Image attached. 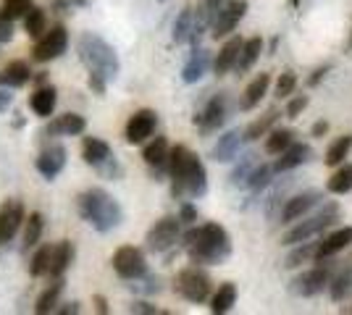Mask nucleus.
I'll return each instance as SVG.
<instances>
[{
    "instance_id": "nucleus-1",
    "label": "nucleus",
    "mask_w": 352,
    "mask_h": 315,
    "mask_svg": "<svg viewBox=\"0 0 352 315\" xmlns=\"http://www.w3.org/2000/svg\"><path fill=\"white\" fill-rule=\"evenodd\" d=\"M182 244L192 257V263L197 266H219L232 255V237L219 224L192 226L190 231H184Z\"/></svg>"
},
{
    "instance_id": "nucleus-2",
    "label": "nucleus",
    "mask_w": 352,
    "mask_h": 315,
    "mask_svg": "<svg viewBox=\"0 0 352 315\" xmlns=\"http://www.w3.org/2000/svg\"><path fill=\"white\" fill-rule=\"evenodd\" d=\"M171 195L174 197H203L208 192V171L203 161L184 145H174L168 152Z\"/></svg>"
},
{
    "instance_id": "nucleus-3",
    "label": "nucleus",
    "mask_w": 352,
    "mask_h": 315,
    "mask_svg": "<svg viewBox=\"0 0 352 315\" xmlns=\"http://www.w3.org/2000/svg\"><path fill=\"white\" fill-rule=\"evenodd\" d=\"M76 208H79V215L100 234L113 231L124 221V210L118 205V200L113 195H108L105 189H100V187L85 189L82 195L76 197Z\"/></svg>"
},
{
    "instance_id": "nucleus-4",
    "label": "nucleus",
    "mask_w": 352,
    "mask_h": 315,
    "mask_svg": "<svg viewBox=\"0 0 352 315\" xmlns=\"http://www.w3.org/2000/svg\"><path fill=\"white\" fill-rule=\"evenodd\" d=\"M76 53H79L82 63L87 66L89 74H100L111 82V79H116L118 71H121V60H118L116 47L111 45V43H105L103 37L95 34V32H85V34L79 37Z\"/></svg>"
},
{
    "instance_id": "nucleus-5",
    "label": "nucleus",
    "mask_w": 352,
    "mask_h": 315,
    "mask_svg": "<svg viewBox=\"0 0 352 315\" xmlns=\"http://www.w3.org/2000/svg\"><path fill=\"white\" fill-rule=\"evenodd\" d=\"M337 218H339V205L337 202H329V205H323L316 215H310L302 224H297L294 229H289V231L281 237V244H289V247H292V244L313 240L316 234H321L323 229H329Z\"/></svg>"
},
{
    "instance_id": "nucleus-6",
    "label": "nucleus",
    "mask_w": 352,
    "mask_h": 315,
    "mask_svg": "<svg viewBox=\"0 0 352 315\" xmlns=\"http://www.w3.org/2000/svg\"><path fill=\"white\" fill-rule=\"evenodd\" d=\"M174 289L187 302H195V305H200V302H206L208 297H210V292H213V281H210V276H208L203 268H197V266H190V268L179 270Z\"/></svg>"
},
{
    "instance_id": "nucleus-7",
    "label": "nucleus",
    "mask_w": 352,
    "mask_h": 315,
    "mask_svg": "<svg viewBox=\"0 0 352 315\" xmlns=\"http://www.w3.org/2000/svg\"><path fill=\"white\" fill-rule=\"evenodd\" d=\"M111 263H113V270H116L124 281L145 279V273H147L145 253H142L140 247H132V244L118 247L116 253H113V257H111Z\"/></svg>"
},
{
    "instance_id": "nucleus-8",
    "label": "nucleus",
    "mask_w": 352,
    "mask_h": 315,
    "mask_svg": "<svg viewBox=\"0 0 352 315\" xmlns=\"http://www.w3.org/2000/svg\"><path fill=\"white\" fill-rule=\"evenodd\" d=\"M182 237V221H179V215H163L161 221H155V224L150 226V231H147V250H153V253H166V250H171L176 242Z\"/></svg>"
},
{
    "instance_id": "nucleus-9",
    "label": "nucleus",
    "mask_w": 352,
    "mask_h": 315,
    "mask_svg": "<svg viewBox=\"0 0 352 315\" xmlns=\"http://www.w3.org/2000/svg\"><path fill=\"white\" fill-rule=\"evenodd\" d=\"M66 47H69V32L63 24H56L45 32L43 37H37V45L32 50V56L37 63H47V60L60 58L66 53Z\"/></svg>"
},
{
    "instance_id": "nucleus-10",
    "label": "nucleus",
    "mask_w": 352,
    "mask_h": 315,
    "mask_svg": "<svg viewBox=\"0 0 352 315\" xmlns=\"http://www.w3.org/2000/svg\"><path fill=\"white\" fill-rule=\"evenodd\" d=\"M226 116H229V97H226V92H216L206 103V108L195 116V126H200L203 135H210L223 126Z\"/></svg>"
},
{
    "instance_id": "nucleus-11",
    "label": "nucleus",
    "mask_w": 352,
    "mask_h": 315,
    "mask_svg": "<svg viewBox=\"0 0 352 315\" xmlns=\"http://www.w3.org/2000/svg\"><path fill=\"white\" fill-rule=\"evenodd\" d=\"M155 129H158V113L150 110V108H140L126 121L124 137H126L129 145H142L145 139H150V137L155 135Z\"/></svg>"
},
{
    "instance_id": "nucleus-12",
    "label": "nucleus",
    "mask_w": 352,
    "mask_h": 315,
    "mask_svg": "<svg viewBox=\"0 0 352 315\" xmlns=\"http://www.w3.org/2000/svg\"><path fill=\"white\" fill-rule=\"evenodd\" d=\"M245 14H248V0H226V5L219 11L216 21H213V27H210L213 40L229 37V34L239 27V21L245 19Z\"/></svg>"
},
{
    "instance_id": "nucleus-13",
    "label": "nucleus",
    "mask_w": 352,
    "mask_h": 315,
    "mask_svg": "<svg viewBox=\"0 0 352 315\" xmlns=\"http://www.w3.org/2000/svg\"><path fill=\"white\" fill-rule=\"evenodd\" d=\"M331 279H334L331 270L318 266V268H310L305 273H300L292 281V292H297L300 297H316V294H321L323 289H329Z\"/></svg>"
},
{
    "instance_id": "nucleus-14",
    "label": "nucleus",
    "mask_w": 352,
    "mask_h": 315,
    "mask_svg": "<svg viewBox=\"0 0 352 315\" xmlns=\"http://www.w3.org/2000/svg\"><path fill=\"white\" fill-rule=\"evenodd\" d=\"M27 221L24 205L19 200H6L0 205V244L11 242L16 237V231L21 229V224Z\"/></svg>"
},
{
    "instance_id": "nucleus-15",
    "label": "nucleus",
    "mask_w": 352,
    "mask_h": 315,
    "mask_svg": "<svg viewBox=\"0 0 352 315\" xmlns=\"http://www.w3.org/2000/svg\"><path fill=\"white\" fill-rule=\"evenodd\" d=\"M321 202V192H316V189H310V192H300V195L289 197L287 202H284V208H281V224H294L297 218H302V215H308V210H313L316 205Z\"/></svg>"
},
{
    "instance_id": "nucleus-16",
    "label": "nucleus",
    "mask_w": 352,
    "mask_h": 315,
    "mask_svg": "<svg viewBox=\"0 0 352 315\" xmlns=\"http://www.w3.org/2000/svg\"><path fill=\"white\" fill-rule=\"evenodd\" d=\"M66 155H69V152H66L63 145H50V148H45V150L37 155V161H34L40 176L47 181L56 179L60 171L66 168Z\"/></svg>"
},
{
    "instance_id": "nucleus-17",
    "label": "nucleus",
    "mask_w": 352,
    "mask_h": 315,
    "mask_svg": "<svg viewBox=\"0 0 352 315\" xmlns=\"http://www.w3.org/2000/svg\"><path fill=\"white\" fill-rule=\"evenodd\" d=\"M242 45H245V40L234 34V37H229L221 50L216 53V58H213V74L216 76H223L229 74V71H234L236 69V60H239V53H242Z\"/></svg>"
},
{
    "instance_id": "nucleus-18",
    "label": "nucleus",
    "mask_w": 352,
    "mask_h": 315,
    "mask_svg": "<svg viewBox=\"0 0 352 315\" xmlns=\"http://www.w3.org/2000/svg\"><path fill=\"white\" fill-rule=\"evenodd\" d=\"M226 5V0H200L195 8V34H192V45L197 47V40L203 37V32H208L213 27L219 11Z\"/></svg>"
},
{
    "instance_id": "nucleus-19",
    "label": "nucleus",
    "mask_w": 352,
    "mask_h": 315,
    "mask_svg": "<svg viewBox=\"0 0 352 315\" xmlns=\"http://www.w3.org/2000/svg\"><path fill=\"white\" fill-rule=\"evenodd\" d=\"M352 244V226H342L337 231H331L329 237H323L318 242V250H316V260L323 263V260H329V257H334L337 253L342 250H347Z\"/></svg>"
},
{
    "instance_id": "nucleus-20",
    "label": "nucleus",
    "mask_w": 352,
    "mask_h": 315,
    "mask_svg": "<svg viewBox=\"0 0 352 315\" xmlns=\"http://www.w3.org/2000/svg\"><path fill=\"white\" fill-rule=\"evenodd\" d=\"M87 129V121L79 113H63V116H56L45 126V135L50 137H76Z\"/></svg>"
},
{
    "instance_id": "nucleus-21",
    "label": "nucleus",
    "mask_w": 352,
    "mask_h": 315,
    "mask_svg": "<svg viewBox=\"0 0 352 315\" xmlns=\"http://www.w3.org/2000/svg\"><path fill=\"white\" fill-rule=\"evenodd\" d=\"M210 66H213L210 53H208L206 47H195L190 60H187V63H184V69H182V79H184L187 84H195V82H200V79L208 74V69H210Z\"/></svg>"
},
{
    "instance_id": "nucleus-22",
    "label": "nucleus",
    "mask_w": 352,
    "mask_h": 315,
    "mask_svg": "<svg viewBox=\"0 0 352 315\" xmlns=\"http://www.w3.org/2000/svg\"><path fill=\"white\" fill-rule=\"evenodd\" d=\"M82 158H85V163L92 165V168H100V165H105L113 158V150H111V145H108L105 139L85 137V142H82Z\"/></svg>"
},
{
    "instance_id": "nucleus-23",
    "label": "nucleus",
    "mask_w": 352,
    "mask_h": 315,
    "mask_svg": "<svg viewBox=\"0 0 352 315\" xmlns=\"http://www.w3.org/2000/svg\"><path fill=\"white\" fill-rule=\"evenodd\" d=\"M310 158H313V150H310L308 145L292 142V145L279 155V161L274 163V168H276V174H287V171H292V168H297V165L308 163Z\"/></svg>"
},
{
    "instance_id": "nucleus-24",
    "label": "nucleus",
    "mask_w": 352,
    "mask_h": 315,
    "mask_svg": "<svg viewBox=\"0 0 352 315\" xmlns=\"http://www.w3.org/2000/svg\"><path fill=\"white\" fill-rule=\"evenodd\" d=\"M242 142H245V132H239V129L226 132L223 137H219V142L213 148V158L219 163H232L236 158V152H239V148H242Z\"/></svg>"
},
{
    "instance_id": "nucleus-25",
    "label": "nucleus",
    "mask_w": 352,
    "mask_h": 315,
    "mask_svg": "<svg viewBox=\"0 0 352 315\" xmlns=\"http://www.w3.org/2000/svg\"><path fill=\"white\" fill-rule=\"evenodd\" d=\"M271 87V76L268 74H258L252 82H250L245 92H242V97H239V108L242 110H252L255 105H261V100L265 97V92Z\"/></svg>"
},
{
    "instance_id": "nucleus-26",
    "label": "nucleus",
    "mask_w": 352,
    "mask_h": 315,
    "mask_svg": "<svg viewBox=\"0 0 352 315\" xmlns=\"http://www.w3.org/2000/svg\"><path fill=\"white\" fill-rule=\"evenodd\" d=\"M168 139L166 137H155L153 142H147L145 150H142V158H145V163L150 168H155V171H163V168H168Z\"/></svg>"
},
{
    "instance_id": "nucleus-27",
    "label": "nucleus",
    "mask_w": 352,
    "mask_h": 315,
    "mask_svg": "<svg viewBox=\"0 0 352 315\" xmlns=\"http://www.w3.org/2000/svg\"><path fill=\"white\" fill-rule=\"evenodd\" d=\"M30 105L40 119H47V116H53V110L58 105V92H56V87L45 84L40 90H34V95L30 97Z\"/></svg>"
},
{
    "instance_id": "nucleus-28",
    "label": "nucleus",
    "mask_w": 352,
    "mask_h": 315,
    "mask_svg": "<svg viewBox=\"0 0 352 315\" xmlns=\"http://www.w3.org/2000/svg\"><path fill=\"white\" fill-rule=\"evenodd\" d=\"M32 79V69L30 63H24V60H11L3 71H0V87H24L27 82Z\"/></svg>"
},
{
    "instance_id": "nucleus-29",
    "label": "nucleus",
    "mask_w": 352,
    "mask_h": 315,
    "mask_svg": "<svg viewBox=\"0 0 352 315\" xmlns=\"http://www.w3.org/2000/svg\"><path fill=\"white\" fill-rule=\"evenodd\" d=\"M72 263H74V244L69 240L58 242V244L53 247V263H50V273H47V276L63 279V273L72 268Z\"/></svg>"
},
{
    "instance_id": "nucleus-30",
    "label": "nucleus",
    "mask_w": 352,
    "mask_h": 315,
    "mask_svg": "<svg viewBox=\"0 0 352 315\" xmlns=\"http://www.w3.org/2000/svg\"><path fill=\"white\" fill-rule=\"evenodd\" d=\"M261 53H263V37H250L245 40V45H242V53H239V60H236V74H245L250 71L258 58H261Z\"/></svg>"
},
{
    "instance_id": "nucleus-31",
    "label": "nucleus",
    "mask_w": 352,
    "mask_h": 315,
    "mask_svg": "<svg viewBox=\"0 0 352 315\" xmlns=\"http://www.w3.org/2000/svg\"><path fill=\"white\" fill-rule=\"evenodd\" d=\"M192 34H195V8H182V14L176 16L174 21V43L176 45H184V43H192Z\"/></svg>"
},
{
    "instance_id": "nucleus-32",
    "label": "nucleus",
    "mask_w": 352,
    "mask_h": 315,
    "mask_svg": "<svg viewBox=\"0 0 352 315\" xmlns=\"http://www.w3.org/2000/svg\"><path fill=\"white\" fill-rule=\"evenodd\" d=\"M281 119V113L276 110V108H271L265 116H261V119H255L252 124H250L248 129H245V142H258L261 137H265L271 129H274V124Z\"/></svg>"
},
{
    "instance_id": "nucleus-33",
    "label": "nucleus",
    "mask_w": 352,
    "mask_h": 315,
    "mask_svg": "<svg viewBox=\"0 0 352 315\" xmlns=\"http://www.w3.org/2000/svg\"><path fill=\"white\" fill-rule=\"evenodd\" d=\"M60 292H63V281H60V279H56V281H53V284L47 286L43 294L37 297V302H34V313H37V315L56 313V310H58Z\"/></svg>"
},
{
    "instance_id": "nucleus-34",
    "label": "nucleus",
    "mask_w": 352,
    "mask_h": 315,
    "mask_svg": "<svg viewBox=\"0 0 352 315\" xmlns=\"http://www.w3.org/2000/svg\"><path fill=\"white\" fill-rule=\"evenodd\" d=\"M234 302H236V286L232 284V281H226V284H221L219 292L210 297V313H216V315L229 313V310L234 307Z\"/></svg>"
},
{
    "instance_id": "nucleus-35",
    "label": "nucleus",
    "mask_w": 352,
    "mask_h": 315,
    "mask_svg": "<svg viewBox=\"0 0 352 315\" xmlns=\"http://www.w3.org/2000/svg\"><path fill=\"white\" fill-rule=\"evenodd\" d=\"M350 150H352V135L337 137V139L326 148V158H323V163L326 165H342L344 161H347Z\"/></svg>"
},
{
    "instance_id": "nucleus-36",
    "label": "nucleus",
    "mask_w": 352,
    "mask_h": 315,
    "mask_svg": "<svg viewBox=\"0 0 352 315\" xmlns=\"http://www.w3.org/2000/svg\"><path fill=\"white\" fill-rule=\"evenodd\" d=\"M292 142H294L292 129H271V132L265 135V152H268V155H281Z\"/></svg>"
},
{
    "instance_id": "nucleus-37",
    "label": "nucleus",
    "mask_w": 352,
    "mask_h": 315,
    "mask_svg": "<svg viewBox=\"0 0 352 315\" xmlns=\"http://www.w3.org/2000/svg\"><path fill=\"white\" fill-rule=\"evenodd\" d=\"M326 187H329L331 195H347L352 189V165L350 163L339 165L337 171L329 176V184H326Z\"/></svg>"
},
{
    "instance_id": "nucleus-38",
    "label": "nucleus",
    "mask_w": 352,
    "mask_h": 315,
    "mask_svg": "<svg viewBox=\"0 0 352 315\" xmlns=\"http://www.w3.org/2000/svg\"><path fill=\"white\" fill-rule=\"evenodd\" d=\"M274 174H276V168H274V165H268V163L255 165V168L250 171L245 187L252 189V192H261V189H265V187L271 184V176H274Z\"/></svg>"
},
{
    "instance_id": "nucleus-39",
    "label": "nucleus",
    "mask_w": 352,
    "mask_h": 315,
    "mask_svg": "<svg viewBox=\"0 0 352 315\" xmlns=\"http://www.w3.org/2000/svg\"><path fill=\"white\" fill-rule=\"evenodd\" d=\"M50 263H53V247H50V244H43V247L34 253V257H32L30 273L34 279L47 276V273H50Z\"/></svg>"
},
{
    "instance_id": "nucleus-40",
    "label": "nucleus",
    "mask_w": 352,
    "mask_h": 315,
    "mask_svg": "<svg viewBox=\"0 0 352 315\" xmlns=\"http://www.w3.org/2000/svg\"><path fill=\"white\" fill-rule=\"evenodd\" d=\"M43 226H45L43 213H30L27 226H24V250H30V247H34V244L40 242V237H43Z\"/></svg>"
},
{
    "instance_id": "nucleus-41",
    "label": "nucleus",
    "mask_w": 352,
    "mask_h": 315,
    "mask_svg": "<svg viewBox=\"0 0 352 315\" xmlns=\"http://www.w3.org/2000/svg\"><path fill=\"white\" fill-rule=\"evenodd\" d=\"M316 250H318V242H300V247L294 250L292 255L287 257V268H297V266H302V263H308V260H316Z\"/></svg>"
},
{
    "instance_id": "nucleus-42",
    "label": "nucleus",
    "mask_w": 352,
    "mask_h": 315,
    "mask_svg": "<svg viewBox=\"0 0 352 315\" xmlns=\"http://www.w3.org/2000/svg\"><path fill=\"white\" fill-rule=\"evenodd\" d=\"M24 27H27V34L30 37H43L45 27H47V19H45V11L43 8H37V5H32L30 14L24 16Z\"/></svg>"
},
{
    "instance_id": "nucleus-43",
    "label": "nucleus",
    "mask_w": 352,
    "mask_h": 315,
    "mask_svg": "<svg viewBox=\"0 0 352 315\" xmlns=\"http://www.w3.org/2000/svg\"><path fill=\"white\" fill-rule=\"evenodd\" d=\"M329 292H331V300H344L347 294L352 292V270L344 268L339 276L331 279V284H329Z\"/></svg>"
},
{
    "instance_id": "nucleus-44",
    "label": "nucleus",
    "mask_w": 352,
    "mask_h": 315,
    "mask_svg": "<svg viewBox=\"0 0 352 315\" xmlns=\"http://www.w3.org/2000/svg\"><path fill=\"white\" fill-rule=\"evenodd\" d=\"M294 90H297V74L294 71H284V74L279 76V82H276V90H274V97L276 100H284V97H289V95H294Z\"/></svg>"
},
{
    "instance_id": "nucleus-45",
    "label": "nucleus",
    "mask_w": 352,
    "mask_h": 315,
    "mask_svg": "<svg viewBox=\"0 0 352 315\" xmlns=\"http://www.w3.org/2000/svg\"><path fill=\"white\" fill-rule=\"evenodd\" d=\"M32 8V0H6L3 3V8H0V16H6V19H21V16H27Z\"/></svg>"
},
{
    "instance_id": "nucleus-46",
    "label": "nucleus",
    "mask_w": 352,
    "mask_h": 315,
    "mask_svg": "<svg viewBox=\"0 0 352 315\" xmlns=\"http://www.w3.org/2000/svg\"><path fill=\"white\" fill-rule=\"evenodd\" d=\"M252 168H255V155H245V158H242V163L232 171V184H245Z\"/></svg>"
},
{
    "instance_id": "nucleus-47",
    "label": "nucleus",
    "mask_w": 352,
    "mask_h": 315,
    "mask_svg": "<svg viewBox=\"0 0 352 315\" xmlns=\"http://www.w3.org/2000/svg\"><path fill=\"white\" fill-rule=\"evenodd\" d=\"M308 108V95H297V97H292L289 103H287V119H300V113Z\"/></svg>"
},
{
    "instance_id": "nucleus-48",
    "label": "nucleus",
    "mask_w": 352,
    "mask_h": 315,
    "mask_svg": "<svg viewBox=\"0 0 352 315\" xmlns=\"http://www.w3.org/2000/svg\"><path fill=\"white\" fill-rule=\"evenodd\" d=\"M179 221L184 226H195V221H197V208H195L192 202H182V208H179Z\"/></svg>"
},
{
    "instance_id": "nucleus-49",
    "label": "nucleus",
    "mask_w": 352,
    "mask_h": 315,
    "mask_svg": "<svg viewBox=\"0 0 352 315\" xmlns=\"http://www.w3.org/2000/svg\"><path fill=\"white\" fill-rule=\"evenodd\" d=\"M129 313H137V315H155V313H161L155 305H150V302H145V300H137V302H132L129 307H126Z\"/></svg>"
},
{
    "instance_id": "nucleus-50",
    "label": "nucleus",
    "mask_w": 352,
    "mask_h": 315,
    "mask_svg": "<svg viewBox=\"0 0 352 315\" xmlns=\"http://www.w3.org/2000/svg\"><path fill=\"white\" fill-rule=\"evenodd\" d=\"M11 40H14V21L6 19V16H0V45L3 43H11Z\"/></svg>"
},
{
    "instance_id": "nucleus-51",
    "label": "nucleus",
    "mask_w": 352,
    "mask_h": 315,
    "mask_svg": "<svg viewBox=\"0 0 352 315\" xmlns=\"http://www.w3.org/2000/svg\"><path fill=\"white\" fill-rule=\"evenodd\" d=\"M87 84H89V90L95 92V95H105V87H108V79H105V76H100V74H89Z\"/></svg>"
},
{
    "instance_id": "nucleus-52",
    "label": "nucleus",
    "mask_w": 352,
    "mask_h": 315,
    "mask_svg": "<svg viewBox=\"0 0 352 315\" xmlns=\"http://www.w3.org/2000/svg\"><path fill=\"white\" fill-rule=\"evenodd\" d=\"M14 105V95L11 87H0V113H8V108Z\"/></svg>"
},
{
    "instance_id": "nucleus-53",
    "label": "nucleus",
    "mask_w": 352,
    "mask_h": 315,
    "mask_svg": "<svg viewBox=\"0 0 352 315\" xmlns=\"http://www.w3.org/2000/svg\"><path fill=\"white\" fill-rule=\"evenodd\" d=\"M132 289H137V292H161V284H158V279H147V281H142V284L134 281Z\"/></svg>"
},
{
    "instance_id": "nucleus-54",
    "label": "nucleus",
    "mask_w": 352,
    "mask_h": 315,
    "mask_svg": "<svg viewBox=\"0 0 352 315\" xmlns=\"http://www.w3.org/2000/svg\"><path fill=\"white\" fill-rule=\"evenodd\" d=\"M329 74V66H318L313 74H310V79H308V87H316V84H321L323 82V76Z\"/></svg>"
},
{
    "instance_id": "nucleus-55",
    "label": "nucleus",
    "mask_w": 352,
    "mask_h": 315,
    "mask_svg": "<svg viewBox=\"0 0 352 315\" xmlns=\"http://www.w3.org/2000/svg\"><path fill=\"white\" fill-rule=\"evenodd\" d=\"M329 132V121H316L313 124V137H323Z\"/></svg>"
},
{
    "instance_id": "nucleus-56",
    "label": "nucleus",
    "mask_w": 352,
    "mask_h": 315,
    "mask_svg": "<svg viewBox=\"0 0 352 315\" xmlns=\"http://www.w3.org/2000/svg\"><path fill=\"white\" fill-rule=\"evenodd\" d=\"M95 307H98V313H108V302H105V297H100V294H98V297H95Z\"/></svg>"
},
{
    "instance_id": "nucleus-57",
    "label": "nucleus",
    "mask_w": 352,
    "mask_h": 315,
    "mask_svg": "<svg viewBox=\"0 0 352 315\" xmlns=\"http://www.w3.org/2000/svg\"><path fill=\"white\" fill-rule=\"evenodd\" d=\"M56 313H63V315H69V313H79V305H76V302H72L69 307H60V310H56Z\"/></svg>"
},
{
    "instance_id": "nucleus-58",
    "label": "nucleus",
    "mask_w": 352,
    "mask_h": 315,
    "mask_svg": "<svg viewBox=\"0 0 352 315\" xmlns=\"http://www.w3.org/2000/svg\"><path fill=\"white\" fill-rule=\"evenodd\" d=\"M344 50H347V53H350V50H352V32H350V40L344 43Z\"/></svg>"
},
{
    "instance_id": "nucleus-59",
    "label": "nucleus",
    "mask_w": 352,
    "mask_h": 315,
    "mask_svg": "<svg viewBox=\"0 0 352 315\" xmlns=\"http://www.w3.org/2000/svg\"><path fill=\"white\" fill-rule=\"evenodd\" d=\"M292 5H300V0H292Z\"/></svg>"
}]
</instances>
